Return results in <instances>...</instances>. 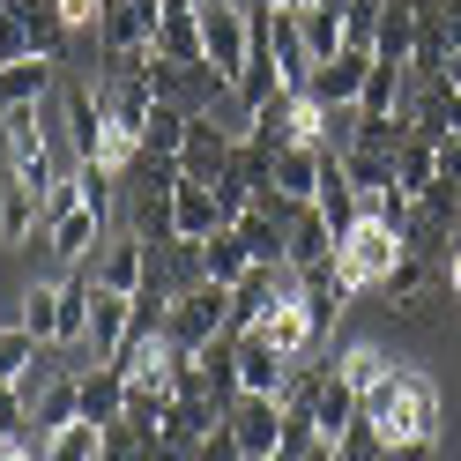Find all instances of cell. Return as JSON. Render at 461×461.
I'll list each match as a JSON object with an SVG mask.
<instances>
[{
  "label": "cell",
  "instance_id": "cell-1",
  "mask_svg": "<svg viewBox=\"0 0 461 461\" xmlns=\"http://www.w3.org/2000/svg\"><path fill=\"white\" fill-rule=\"evenodd\" d=\"M357 424L372 447H402V439H439V380L417 365H387L380 380L357 394Z\"/></svg>",
  "mask_w": 461,
  "mask_h": 461
},
{
  "label": "cell",
  "instance_id": "cell-2",
  "mask_svg": "<svg viewBox=\"0 0 461 461\" xmlns=\"http://www.w3.org/2000/svg\"><path fill=\"white\" fill-rule=\"evenodd\" d=\"M230 328V283H186V291H171V312H164V342L171 357H201L209 342Z\"/></svg>",
  "mask_w": 461,
  "mask_h": 461
},
{
  "label": "cell",
  "instance_id": "cell-3",
  "mask_svg": "<svg viewBox=\"0 0 461 461\" xmlns=\"http://www.w3.org/2000/svg\"><path fill=\"white\" fill-rule=\"evenodd\" d=\"M394 261H402V239H394L380 216H357V223L335 239V268H342V283H350V291H380Z\"/></svg>",
  "mask_w": 461,
  "mask_h": 461
},
{
  "label": "cell",
  "instance_id": "cell-4",
  "mask_svg": "<svg viewBox=\"0 0 461 461\" xmlns=\"http://www.w3.org/2000/svg\"><path fill=\"white\" fill-rule=\"evenodd\" d=\"M246 45H253V15L230 8V0H201V60H209V75L223 82V90L239 82Z\"/></svg>",
  "mask_w": 461,
  "mask_h": 461
},
{
  "label": "cell",
  "instance_id": "cell-5",
  "mask_svg": "<svg viewBox=\"0 0 461 461\" xmlns=\"http://www.w3.org/2000/svg\"><path fill=\"white\" fill-rule=\"evenodd\" d=\"M230 157H239V134L216 127V112H194L186 120V141H179V179H201V186H216Z\"/></svg>",
  "mask_w": 461,
  "mask_h": 461
},
{
  "label": "cell",
  "instance_id": "cell-6",
  "mask_svg": "<svg viewBox=\"0 0 461 461\" xmlns=\"http://www.w3.org/2000/svg\"><path fill=\"white\" fill-rule=\"evenodd\" d=\"M253 328H261V335H268V342H276V350L291 357V365L321 350V328L305 321V298H298V268H291V283H283V291H276V305H268V312H261V321H253Z\"/></svg>",
  "mask_w": 461,
  "mask_h": 461
},
{
  "label": "cell",
  "instance_id": "cell-7",
  "mask_svg": "<svg viewBox=\"0 0 461 461\" xmlns=\"http://www.w3.org/2000/svg\"><path fill=\"white\" fill-rule=\"evenodd\" d=\"M365 75H372V45H342L335 60L312 68L305 104H312V112H328V104H357V97H365Z\"/></svg>",
  "mask_w": 461,
  "mask_h": 461
},
{
  "label": "cell",
  "instance_id": "cell-8",
  "mask_svg": "<svg viewBox=\"0 0 461 461\" xmlns=\"http://www.w3.org/2000/svg\"><path fill=\"white\" fill-rule=\"evenodd\" d=\"M223 424L239 431V454H246V461H268V454L283 447V402H276V394H239V402L223 410Z\"/></svg>",
  "mask_w": 461,
  "mask_h": 461
},
{
  "label": "cell",
  "instance_id": "cell-9",
  "mask_svg": "<svg viewBox=\"0 0 461 461\" xmlns=\"http://www.w3.org/2000/svg\"><path fill=\"white\" fill-rule=\"evenodd\" d=\"M60 127H68V149H75V164H90V157H104V97L90 90V82H68L60 90Z\"/></svg>",
  "mask_w": 461,
  "mask_h": 461
},
{
  "label": "cell",
  "instance_id": "cell-10",
  "mask_svg": "<svg viewBox=\"0 0 461 461\" xmlns=\"http://www.w3.org/2000/svg\"><path fill=\"white\" fill-rule=\"evenodd\" d=\"M283 261H291V268L335 261V230H328V216L312 209V201H291V216H283Z\"/></svg>",
  "mask_w": 461,
  "mask_h": 461
},
{
  "label": "cell",
  "instance_id": "cell-11",
  "mask_svg": "<svg viewBox=\"0 0 461 461\" xmlns=\"http://www.w3.org/2000/svg\"><path fill=\"white\" fill-rule=\"evenodd\" d=\"M350 431H357V387L342 380V365H328L321 394H312V439H328V447H350Z\"/></svg>",
  "mask_w": 461,
  "mask_h": 461
},
{
  "label": "cell",
  "instance_id": "cell-12",
  "mask_svg": "<svg viewBox=\"0 0 461 461\" xmlns=\"http://www.w3.org/2000/svg\"><path fill=\"white\" fill-rule=\"evenodd\" d=\"M38 201H45V194L23 179L15 164L0 171V239H8V246H31L38 230H45V209H38Z\"/></svg>",
  "mask_w": 461,
  "mask_h": 461
},
{
  "label": "cell",
  "instance_id": "cell-13",
  "mask_svg": "<svg viewBox=\"0 0 461 461\" xmlns=\"http://www.w3.org/2000/svg\"><path fill=\"white\" fill-rule=\"evenodd\" d=\"M75 417H82V372H45V380H38V402H31V431H38L31 447H45L52 431L75 424Z\"/></svg>",
  "mask_w": 461,
  "mask_h": 461
},
{
  "label": "cell",
  "instance_id": "cell-14",
  "mask_svg": "<svg viewBox=\"0 0 461 461\" xmlns=\"http://www.w3.org/2000/svg\"><path fill=\"white\" fill-rule=\"evenodd\" d=\"M127 328H134V298H120V291H104L97 283V305H90V335H82V350H90L97 365H112L127 350Z\"/></svg>",
  "mask_w": 461,
  "mask_h": 461
},
{
  "label": "cell",
  "instance_id": "cell-15",
  "mask_svg": "<svg viewBox=\"0 0 461 461\" xmlns=\"http://www.w3.org/2000/svg\"><path fill=\"white\" fill-rule=\"evenodd\" d=\"M439 283H447V261H424V253L402 246V261L387 268L380 291H387V305H402V312H424V298L439 291Z\"/></svg>",
  "mask_w": 461,
  "mask_h": 461
},
{
  "label": "cell",
  "instance_id": "cell-16",
  "mask_svg": "<svg viewBox=\"0 0 461 461\" xmlns=\"http://www.w3.org/2000/svg\"><path fill=\"white\" fill-rule=\"evenodd\" d=\"M283 380H291V357H283L261 328H246L239 335V387L246 394H283Z\"/></svg>",
  "mask_w": 461,
  "mask_h": 461
},
{
  "label": "cell",
  "instance_id": "cell-17",
  "mask_svg": "<svg viewBox=\"0 0 461 461\" xmlns=\"http://www.w3.org/2000/svg\"><path fill=\"white\" fill-rule=\"evenodd\" d=\"M372 60L380 68H410L417 60V0H387L372 23Z\"/></svg>",
  "mask_w": 461,
  "mask_h": 461
},
{
  "label": "cell",
  "instance_id": "cell-18",
  "mask_svg": "<svg viewBox=\"0 0 461 461\" xmlns=\"http://www.w3.org/2000/svg\"><path fill=\"white\" fill-rule=\"evenodd\" d=\"M298 298H305V321L321 328V342H328V328H335V312L350 305L357 291L342 283V268L335 261H321V268H298Z\"/></svg>",
  "mask_w": 461,
  "mask_h": 461
},
{
  "label": "cell",
  "instance_id": "cell-19",
  "mask_svg": "<svg viewBox=\"0 0 461 461\" xmlns=\"http://www.w3.org/2000/svg\"><path fill=\"white\" fill-rule=\"evenodd\" d=\"M90 261H97V283H104V291L134 298V291H141V276H149V246H141L134 230H127V239H104Z\"/></svg>",
  "mask_w": 461,
  "mask_h": 461
},
{
  "label": "cell",
  "instance_id": "cell-20",
  "mask_svg": "<svg viewBox=\"0 0 461 461\" xmlns=\"http://www.w3.org/2000/svg\"><path fill=\"white\" fill-rule=\"evenodd\" d=\"M321 164H328L321 141H283L276 149V194L283 201H312L321 194Z\"/></svg>",
  "mask_w": 461,
  "mask_h": 461
},
{
  "label": "cell",
  "instance_id": "cell-21",
  "mask_svg": "<svg viewBox=\"0 0 461 461\" xmlns=\"http://www.w3.org/2000/svg\"><path fill=\"white\" fill-rule=\"evenodd\" d=\"M52 82H60V60H45V52H23V60H8V68H0V112L45 104Z\"/></svg>",
  "mask_w": 461,
  "mask_h": 461
},
{
  "label": "cell",
  "instance_id": "cell-22",
  "mask_svg": "<svg viewBox=\"0 0 461 461\" xmlns=\"http://www.w3.org/2000/svg\"><path fill=\"white\" fill-rule=\"evenodd\" d=\"M410 127H417L424 141L461 134V90H454V82H424V90L410 97Z\"/></svg>",
  "mask_w": 461,
  "mask_h": 461
},
{
  "label": "cell",
  "instance_id": "cell-23",
  "mask_svg": "<svg viewBox=\"0 0 461 461\" xmlns=\"http://www.w3.org/2000/svg\"><path fill=\"white\" fill-rule=\"evenodd\" d=\"M45 246L60 253V261H90V253L104 246V209H90V201H75V209H68L60 223L45 230Z\"/></svg>",
  "mask_w": 461,
  "mask_h": 461
},
{
  "label": "cell",
  "instance_id": "cell-24",
  "mask_svg": "<svg viewBox=\"0 0 461 461\" xmlns=\"http://www.w3.org/2000/svg\"><path fill=\"white\" fill-rule=\"evenodd\" d=\"M0 8H8L15 23H23V31H31V45L45 52V60H60V52H68V15H60V0H0Z\"/></svg>",
  "mask_w": 461,
  "mask_h": 461
},
{
  "label": "cell",
  "instance_id": "cell-25",
  "mask_svg": "<svg viewBox=\"0 0 461 461\" xmlns=\"http://www.w3.org/2000/svg\"><path fill=\"white\" fill-rule=\"evenodd\" d=\"M82 417H90L97 431L127 417V372L120 365H90L82 372Z\"/></svg>",
  "mask_w": 461,
  "mask_h": 461
},
{
  "label": "cell",
  "instance_id": "cell-26",
  "mask_svg": "<svg viewBox=\"0 0 461 461\" xmlns=\"http://www.w3.org/2000/svg\"><path fill=\"white\" fill-rule=\"evenodd\" d=\"M283 216H291V209H261V201H246L239 239L253 253V268H291V261H283Z\"/></svg>",
  "mask_w": 461,
  "mask_h": 461
},
{
  "label": "cell",
  "instance_id": "cell-27",
  "mask_svg": "<svg viewBox=\"0 0 461 461\" xmlns=\"http://www.w3.org/2000/svg\"><path fill=\"white\" fill-rule=\"evenodd\" d=\"M171 223H179V239H209V230H223L216 186H201V179H179V194H171Z\"/></svg>",
  "mask_w": 461,
  "mask_h": 461
},
{
  "label": "cell",
  "instance_id": "cell-28",
  "mask_svg": "<svg viewBox=\"0 0 461 461\" xmlns=\"http://www.w3.org/2000/svg\"><path fill=\"white\" fill-rule=\"evenodd\" d=\"M246 268H253V253L239 239V223H223V230L201 239V276H209V283H246Z\"/></svg>",
  "mask_w": 461,
  "mask_h": 461
},
{
  "label": "cell",
  "instance_id": "cell-29",
  "mask_svg": "<svg viewBox=\"0 0 461 461\" xmlns=\"http://www.w3.org/2000/svg\"><path fill=\"white\" fill-rule=\"evenodd\" d=\"M298 31H305L312 68H321V60H335V52L350 45V31H342V8H321V0H312V8H298Z\"/></svg>",
  "mask_w": 461,
  "mask_h": 461
},
{
  "label": "cell",
  "instance_id": "cell-30",
  "mask_svg": "<svg viewBox=\"0 0 461 461\" xmlns=\"http://www.w3.org/2000/svg\"><path fill=\"white\" fill-rule=\"evenodd\" d=\"M38 350H45V342L31 335V328H0V387H23V380H31V372H38Z\"/></svg>",
  "mask_w": 461,
  "mask_h": 461
},
{
  "label": "cell",
  "instance_id": "cell-31",
  "mask_svg": "<svg viewBox=\"0 0 461 461\" xmlns=\"http://www.w3.org/2000/svg\"><path fill=\"white\" fill-rule=\"evenodd\" d=\"M186 120H194L186 104H164V97H157L149 127H141V157H179V141H186Z\"/></svg>",
  "mask_w": 461,
  "mask_h": 461
},
{
  "label": "cell",
  "instance_id": "cell-32",
  "mask_svg": "<svg viewBox=\"0 0 461 461\" xmlns=\"http://www.w3.org/2000/svg\"><path fill=\"white\" fill-rule=\"evenodd\" d=\"M431 179H439V149H431V141L410 127V141H402L394 149V186H410V194H424Z\"/></svg>",
  "mask_w": 461,
  "mask_h": 461
},
{
  "label": "cell",
  "instance_id": "cell-33",
  "mask_svg": "<svg viewBox=\"0 0 461 461\" xmlns=\"http://www.w3.org/2000/svg\"><path fill=\"white\" fill-rule=\"evenodd\" d=\"M97 447H104V431H97L90 417H75V424H60V431L38 447V461H97Z\"/></svg>",
  "mask_w": 461,
  "mask_h": 461
},
{
  "label": "cell",
  "instance_id": "cell-34",
  "mask_svg": "<svg viewBox=\"0 0 461 461\" xmlns=\"http://www.w3.org/2000/svg\"><path fill=\"white\" fill-rule=\"evenodd\" d=\"M342 171H350L357 194H387V186H394V157H387V149H350Z\"/></svg>",
  "mask_w": 461,
  "mask_h": 461
},
{
  "label": "cell",
  "instance_id": "cell-35",
  "mask_svg": "<svg viewBox=\"0 0 461 461\" xmlns=\"http://www.w3.org/2000/svg\"><path fill=\"white\" fill-rule=\"evenodd\" d=\"M23 328L52 350V335H60V283H38V291L23 298Z\"/></svg>",
  "mask_w": 461,
  "mask_h": 461
},
{
  "label": "cell",
  "instance_id": "cell-36",
  "mask_svg": "<svg viewBox=\"0 0 461 461\" xmlns=\"http://www.w3.org/2000/svg\"><path fill=\"white\" fill-rule=\"evenodd\" d=\"M417 216H431V223L454 230V216H461V179H431V186L417 194Z\"/></svg>",
  "mask_w": 461,
  "mask_h": 461
},
{
  "label": "cell",
  "instance_id": "cell-37",
  "mask_svg": "<svg viewBox=\"0 0 461 461\" xmlns=\"http://www.w3.org/2000/svg\"><path fill=\"white\" fill-rule=\"evenodd\" d=\"M75 186H82V201H90V209H112V186H120V171L112 164H75Z\"/></svg>",
  "mask_w": 461,
  "mask_h": 461
},
{
  "label": "cell",
  "instance_id": "cell-38",
  "mask_svg": "<svg viewBox=\"0 0 461 461\" xmlns=\"http://www.w3.org/2000/svg\"><path fill=\"white\" fill-rule=\"evenodd\" d=\"M380 372H387V357H380V350H372V342H357V350H350V357H342V380H350L357 394H365L372 380H380Z\"/></svg>",
  "mask_w": 461,
  "mask_h": 461
},
{
  "label": "cell",
  "instance_id": "cell-39",
  "mask_svg": "<svg viewBox=\"0 0 461 461\" xmlns=\"http://www.w3.org/2000/svg\"><path fill=\"white\" fill-rule=\"evenodd\" d=\"M186 461H246V454H239V431H230V424H216V431H209V439H201Z\"/></svg>",
  "mask_w": 461,
  "mask_h": 461
},
{
  "label": "cell",
  "instance_id": "cell-40",
  "mask_svg": "<svg viewBox=\"0 0 461 461\" xmlns=\"http://www.w3.org/2000/svg\"><path fill=\"white\" fill-rule=\"evenodd\" d=\"M23 424H31V394H23V387H0V439H15Z\"/></svg>",
  "mask_w": 461,
  "mask_h": 461
},
{
  "label": "cell",
  "instance_id": "cell-41",
  "mask_svg": "<svg viewBox=\"0 0 461 461\" xmlns=\"http://www.w3.org/2000/svg\"><path fill=\"white\" fill-rule=\"evenodd\" d=\"M23 52H38V45H31V31H23V23L0 8V68H8V60H23Z\"/></svg>",
  "mask_w": 461,
  "mask_h": 461
},
{
  "label": "cell",
  "instance_id": "cell-42",
  "mask_svg": "<svg viewBox=\"0 0 461 461\" xmlns=\"http://www.w3.org/2000/svg\"><path fill=\"white\" fill-rule=\"evenodd\" d=\"M380 461H439V439H402V447H380Z\"/></svg>",
  "mask_w": 461,
  "mask_h": 461
},
{
  "label": "cell",
  "instance_id": "cell-43",
  "mask_svg": "<svg viewBox=\"0 0 461 461\" xmlns=\"http://www.w3.org/2000/svg\"><path fill=\"white\" fill-rule=\"evenodd\" d=\"M60 15H68V31H97V0H60Z\"/></svg>",
  "mask_w": 461,
  "mask_h": 461
},
{
  "label": "cell",
  "instance_id": "cell-44",
  "mask_svg": "<svg viewBox=\"0 0 461 461\" xmlns=\"http://www.w3.org/2000/svg\"><path fill=\"white\" fill-rule=\"evenodd\" d=\"M439 149V179H461V134H447V141H431Z\"/></svg>",
  "mask_w": 461,
  "mask_h": 461
},
{
  "label": "cell",
  "instance_id": "cell-45",
  "mask_svg": "<svg viewBox=\"0 0 461 461\" xmlns=\"http://www.w3.org/2000/svg\"><path fill=\"white\" fill-rule=\"evenodd\" d=\"M447 291H454V298H461V246H454V253H447Z\"/></svg>",
  "mask_w": 461,
  "mask_h": 461
},
{
  "label": "cell",
  "instance_id": "cell-46",
  "mask_svg": "<svg viewBox=\"0 0 461 461\" xmlns=\"http://www.w3.org/2000/svg\"><path fill=\"white\" fill-rule=\"evenodd\" d=\"M447 8V31H454V45H461V0H439Z\"/></svg>",
  "mask_w": 461,
  "mask_h": 461
},
{
  "label": "cell",
  "instance_id": "cell-47",
  "mask_svg": "<svg viewBox=\"0 0 461 461\" xmlns=\"http://www.w3.org/2000/svg\"><path fill=\"white\" fill-rule=\"evenodd\" d=\"M439 82H454V90H461V45L447 52V75H439Z\"/></svg>",
  "mask_w": 461,
  "mask_h": 461
},
{
  "label": "cell",
  "instance_id": "cell-48",
  "mask_svg": "<svg viewBox=\"0 0 461 461\" xmlns=\"http://www.w3.org/2000/svg\"><path fill=\"white\" fill-rule=\"evenodd\" d=\"M8 461H38V447H23V439H15V447H8Z\"/></svg>",
  "mask_w": 461,
  "mask_h": 461
},
{
  "label": "cell",
  "instance_id": "cell-49",
  "mask_svg": "<svg viewBox=\"0 0 461 461\" xmlns=\"http://www.w3.org/2000/svg\"><path fill=\"white\" fill-rule=\"evenodd\" d=\"M268 461H305V454H298V447H276V454H268Z\"/></svg>",
  "mask_w": 461,
  "mask_h": 461
},
{
  "label": "cell",
  "instance_id": "cell-50",
  "mask_svg": "<svg viewBox=\"0 0 461 461\" xmlns=\"http://www.w3.org/2000/svg\"><path fill=\"white\" fill-rule=\"evenodd\" d=\"M261 8H312V0H261Z\"/></svg>",
  "mask_w": 461,
  "mask_h": 461
},
{
  "label": "cell",
  "instance_id": "cell-51",
  "mask_svg": "<svg viewBox=\"0 0 461 461\" xmlns=\"http://www.w3.org/2000/svg\"><path fill=\"white\" fill-rule=\"evenodd\" d=\"M321 8H350V0H321Z\"/></svg>",
  "mask_w": 461,
  "mask_h": 461
}]
</instances>
